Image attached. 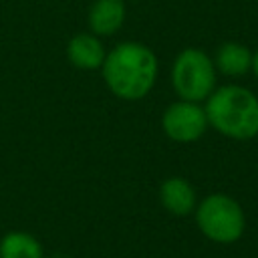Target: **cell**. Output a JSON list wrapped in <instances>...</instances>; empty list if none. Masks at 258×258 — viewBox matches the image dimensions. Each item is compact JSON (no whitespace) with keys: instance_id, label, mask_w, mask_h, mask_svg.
I'll list each match as a JSON object with an SVG mask.
<instances>
[{"instance_id":"cell-1","label":"cell","mask_w":258,"mask_h":258,"mask_svg":"<svg viewBox=\"0 0 258 258\" xmlns=\"http://www.w3.org/2000/svg\"><path fill=\"white\" fill-rule=\"evenodd\" d=\"M103 77L109 89L121 99H141L157 77L155 54L137 42L115 46L103 60Z\"/></svg>"},{"instance_id":"cell-2","label":"cell","mask_w":258,"mask_h":258,"mask_svg":"<svg viewBox=\"0 0 258 258\" xmlns=\"http://www.w3.org/2000/svg\"><path fill=\"white\" fill-rule=\"evenodd\" d=\"M208 123L234 139H250L258 133V99L244 87L226 85L210 93L206 105Z\"/></svg>"},{"instance_id":"cell-3","label":"cell","mask_w":258,"mask_h":258,"mask_svg":"<svg viewBox=\"0 0 258 258\" xmlns=\"http://www.w3.org/2000/svg\"><path fill=\"white\" fill-rule=\"evenodd\" d=\"M173 87L183 101L198 103L216 87V69L210 56L198 48H185L173 62Z\"/></svg>"},{"instance_id":"cell-4","label":"cell","mask_w":258,"mask_h":258,"mask_svg":"<svg viewBox=\"0 0 258 258\" xmlns=\"http://www.w3.org/2000/svg\"><path fill=\"white\" fill-rule=\"evenodd\" d=\"M196 220L200 230L216 242H234L244 232L242 208L238 206V202L222 194L208 196L200 204Z\"/></svg>"},{"instance_id":"cell-5","label":"cell","mask_w":258,"mask_h":258,"mask_svg":"<svg viewBox=\"0 0 258 258\" xmlns=\"http://www.w3.org/2000/svg\"><path fill=\"white\" fill-rule=\"evenodd\" d=\"M161 123H163V131L173 141L187 143V141H196L204 133L208 125V117L200 105L191 101H179L165 109Z\"/></svg>"},{"instance_id":"cell-6","label":"cell","mask_w":258,"mask_h":258,"mask_svg":"<svg viewBox=\"0 0 258 258\" xmlns=\"http://www.w3.org/2000/svg\"><path fill=\"white\" fill-rule=\"evenodd\" d=\"M67 56L73 64L81 69H97L105 60V48L95 36L77 34L67 46Z\"/></svg>"},{"instance_id":"cell-7","label":"cell","mask_w":258,"mask_h":258,"mask_svg":"<svg viewBox=\"0 0 258 258\" xmlns=\"http://www.w3.org/2000/svg\"><path fill=\"white\" fill-rule=\"evenodd\" d=\"M125 18L123 0H97L89 10V24L97 34H113Z\"/></svg>"},{"instance_id":"cell-8","label":"cell","mask_w":258,"mask_h":258,"mask_svg":"<svg viewBox=\"0 0 258 258\" xmlns=\"http://www.w3.org/2000/svg\"><path fill=\"white\" fill-rule=\"evenodd\" d=\"M161 202L169 212H173L177 216H183V214H189L194 210L196 191L191 189V185L185 179L169 177L161 185Z\"/></svg>"},{"instance_id":"cell-9","label":"cell","mask_w":258,"mask_h":258,"mask_svg":"<svg viewBox=\"0 0 258 258\" xmlns=\"http://www.w3.org/2000/svg\"><path fill=\"white\" fill-rule=\"evenodd\" d=\"M216 67L230 77H240L252 67V54L238 42H226L216 52Z\"/></svg>"},{"instance_id":"cell-10","label":"cell","mask_w":258,"mask_h":258,"mask_svg":"<svg viewBox=\"0 0 258 258\" xmlns=\"http://www.w3.org/2000/svg\"><path fill=\"white\" fill-rule=\"evenodd\" d=\"M0 258H42V248L30 234L10 232L0 242Z\"/></svg>"},{"instance_id":"cell-11","label":"cell","mask_w":258,"mask_h":258,"mask_svg":"<svg viewBox=\"0 0 258 258\" xmlns=\"http://www.w3.org/2000/svg\"><path fill=\"white\" fill-rule=\"evenodd\" d=\"M252 69H254V73H256V77H258V52L252 54Z\"/></svg>"},{"instance_id":"cell-12","label":"cell","mask_w":258,"mask_h":258,"mask_svg":"<svg viewBox=\"0 0 258 258\" xmlns=\"http://www.w3.org/2000/svg\"><path fill=\"white\" fill-rule=\"evenodd\" d=\"M58 258H60V256H58Z\"/></svg>"}]
</instances>
